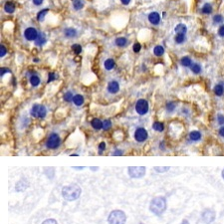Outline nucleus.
<instances>
[{"label": "nucleus", "instance_id": "nucleus-1", "mask_svg": "<svg viewBox=\"0 0 224 224\" xmlns=\"http://www.w3.org/2000/svg\"><path fill=\"white\" fill-rule=\"evenodd\" d=\"M82 193V189L76 183H72L70 185L64 186L62 189V196L67 201H74L80 197Z\"/></svg>", "mask_w": 224, "mask_h": 224}, {"label": "nucleus", "instance_id": "nucleus-2", "mask_svg": "<svg viewBox=\"0 0 224 224\" xmlns=\"http://www.w3.org/2000/svg\"><path fill=\"white\" fill-rule=\"evenodd\" d=\"M149 210L155 215L160 216L166 210V199L163 196H157L151 199L149 204Z\"/></svg>", "mask_w": 224, "mask_h": 224}, {"label": "nucleus", "instance_id": "nucleus-3", "mask_svg": "<svg viewBox=\"0 0 224 224\" xmlns=\"http://www.w3.org/2000/svg\"><path fill=\"white\" fill-rule=\"evenodd\" d=\"M127 221L126 213L122 210H114L108 217L109 224H124Z\"/></svg>", "mask_w": 224, "mask_h": 224}, {"label": "nucleus", "instance_id": "nucleus-4", "mask_svg": "<svg viewBox=\"0 0 224 224\" xmlns=\"http://www.w3.org/2000/svg\"><path fill=\"white\" fill-rule=\"evenodd\" d=\"M31 115L34 118H38V119H44L47 115V110L43 105L35 104L31 109Z\"/></svg>", "mask_w": 224, "mask_h": 224}, {"label": "nucleus", "instance_id": "nucleus-5", "mask_svg": "<svg viewBox=\"0 0 224 224\" xmlns=\"http://www.w3.org/2000/svg\"><path fill=\"white\" fill-rule=\"evenodd\" d=\"M61 145V139L58 133H51L46 142V147L50 149H55L60 147Z\"/></svg>", "mask_w": 224, "mask_h": 224}, {"label": "nucleus", "instance_id": "nucleus-6", "mask_svg": "<svg viewBox=\"0 0 224 224\" xmlns=\"http://www.w3.org/2000/svg\"><path fill=\"white\" fill-rule=\"evenodd\" d=\"M129 175L132 178H142L145 174V166H130L129 167Z\"/></svg>", "mask_w": 224, "mask_h": 224}, {"label": "nucleus", "instance_id": "nucleus-7", "mask_svg": "<svg viewBox=\"0 0 224 224\" xmlns=\"http://www.w3.org/2000/svg\"><path fill=\"white\" fill-rule=\"evenodd\" d=\"M148 109H149V106H148V102L147 100L145 99H141L139 100L138 102H136V113L139 115H141V116H144L148 112Z\"/></svg>", "mask_w": 224, "mask_h": 224}, {"label": "nucleus", "instance_id": "nucleus-8", "mask_svg": "<svg viewBox=\"0 0 224 224\" xmlns=\"http://www.w3.org/2000/svg\"><path fill=\"white\" fill-rule=\"evenodd\" d=\"M215 217H216V213H215V211L212 209H205L203 210V212L201 213V218L205 224L212 223L214 220H215Z\"/></svg>", "mask_w": 224, "mask_h": 224}, {"label": "nucleus", "instance_id": "nucleus-9", "mask_svg": "<svg viewBox=\"0 0 224 224\" xmlns=\"http://www.w3.org/2000/svg\"><path fill=\"white\" fill-rule=\"evenodd\" d=\"M38 35H39L38 31L34 27H28L24 31V37L28 41H35Z\"/></svg>", "mask_w": 224, "mask_h": 224}, {"label": "nucleus", "instance_id": "nucleus-10", "mask_svg": "<svg viewBox=\"0 0 224 224\" xmlns=\"http://www.w3.org/2000/svg\"><path fill=\"white\" fill-rule=\"evenodd\" d=\"M148 136V133L147 132V130L144 129V127H138L135 132V139L136 142H144L145 141H147Z\"/></svg>", "mask_w": 224, "mask_h": 224}, {"label": "nucleus", "instance_id": "nucleus-11", "mask_svg": "<svg viewBox=\"0 0 224 224\" xmlns=\"http://www.w3.org/2000/svg\"><path fill=\"white\" fill-rule=\"evenodd\" d=\"M29 186V182L26 178H21L19 181L16 182V186H15V189L16 191H24L25 189L28 188Z\"/></svg>", "mask_w": 224, "mask_h": 224}, {"label": "nucleus", "instance_id": "nucleus-12", "mask_svg": "<svg viewBox=\"0 0 224 224\" xmlns=\"http://www.w3.org/2000/svg\"><path fill=\"white\" fill-rule=\"evenodd\" d=\"M148 21L154 25H158L160 22V15L158 12H151L148 14Z\"/></svg>", "mask_w": 224, "mask_h": 224}, {"label": "nucleus", "instance_id": "nucleus-13", "mask_svg": "<svg viewBox=\"0 0 224 224\" xmlns=\"http://www.w3.org/2000/svg\"><path fill=\"white\" fill-rule=\"evenodd\" d=\"M119 90H120V84L117 81H111L108 84V91L111 94H116V93L119 92Z\"/></svg>", "mask_w": 224, "mask_h": 224}, {"label": "nucleus", "instance_id": "nucleus-14", "mask_svg": "<svg viewBox=\"0 0 224 224\" xmlns=\"http://www.w3.org/2000/svg\"><path fill=\"white\" fill-rule=\"evenodd\" d=\"M46 43V35L45 33H40L37 39L35 40V45L38 46V47H42Z\"/></svg>", "mask_w": 224, "mask_h": 224}, {"label": "nucleus", "instance_id": "nucleus-15", "mask_svg": "<svg viewBox=\"0 0 224 224\" xmlns=\"http://www.w3.org/2000/svg\"><path fill=\"white\" fill-rule=\"evenodd\" d=\"M64 35L66 38H74V37L77 36V30L74 29V28H67V29L64 30Z\"/></svg>", "mask_w": 224, "mask_h": 224}, {"label": "nucleus", "instance_id": "nucleus-16", "mask_svg": "<svg viewBox=\"0 0 224 224\" xmlns=\"http://www.w3.org/2000/svg\"><path fill=\"white\" fill-rule=\"evenodd\" d=\"M174 31L176 32V34H186V32H187V27H186L185 24H177L175 28H174Z\"/></svg>", "mask_w": 224, "mask_h": 224}, {"label": "nucleus", "instance_id": "nucleus-17", "mask_svg": "<svg viewBox=\"0 0 224 224\" xmlns=\"http://www.w3.org/2000/svg\"><path fill=\"white\" fill-rule=\"evenodd\" d=\"M213 92L217 97H221V96H223L224 94L223 84H217V85H215V87H214V89H213Z\"/></svg>", "mask_w": 224, "mask_h": 224}, {"label": "nucleus", "instance_id": "nucleus-18", "mask_svg": "<svg viewBox=\"0 0 224 224\" xmlns=\"http://www.w3.org/2000/svg\"><path fill=\"white\" fill-rule=\"evenodd\" d=\"M189 139H191L192 142H198L199 139H201V133L198 132V130H192L189 133Z\"/></svg>", "mask_w": 224, "mask_h": 224}, {"label": "nucleus", "instance_id": "nucleus-19", "mask_svg": "<svg viewBox=\"0 0 224 224\" xmlns=\"http://www.w3.org/2000/svg\"><path fill=\"white\" fill-rule=\"evenodd\" d=\"M213 11V8H212V5L209 4V3H205V4L202 6L201 8V13L202 14H211Z\"/></svg>", "mask_w": 224, "mask_h": 224}, {"label": "nucleus", "instance_id": "nucleus-20", "mask_svg": "<svg viewBox=\"0 0 224 224\" xmlns=\"http://www.w3.org/2000/svg\"><path fill=\"white\" fill-rule=\"evenodd\" d=\"M91 126L94 127L95 130H101L103 129V122L100 119H93L91 122Z\"/></svg>", "mask_w": 224, "mask_h": 224}, {"label": "nucleus", "instance_id": "nucleus-21", "mask_svg": "<svg viewBox=\"0 0 224 224\" xmlns=\"http://www.w3.org/2000/svg\"><path fill=\"white\" fill-rule=\"evenodd\" d=\"M180 64H181V66H183V67H191L192 66V60L189 57H187V56H185V57L181 58Z\"/></svg>", "mask_w": 224, "mask_h": 224}, {"label": "nucleus", "instance_id": "nucleus-22", "mask_svg": "<svg viewBox=\"0 0 224 224\" xmlns=\"http://www.w3.org/2000/svg\"><path fill=\"white\" fill-rule=\"evenodd\" d=\"M4 10H5L6 13H9V14L13 13V12L15 11V5L12 2H7L4 5Z\"/></svg>", "mask_w": 224, "mask_h": 224}, {"label": "nucleus", "instance_id": "nucleus-23", "mask_svg": "<svg viewBox=\"0 0 224 224\" xmlns=\"http://www.w3.org/2000/svg\"><path fill=\"white\" fill-rule=\"evenodd\" d=\"M104 66H105V69L107 71H111L115 67V61L113 59H107L104 63Z\"/></svg>", "mask_w": 224, "mask_h": 224}, {"label": "nucleus", "instance_id": "nucleus-24", "mask_svg": "<svg viewBox=\"0 0 224 224\" xmlns=\"http://www.w3.org/2000/svg\"><path fill=\"white\" fill-rule=\"evenodd\" d=\"M190 70H191V72L193 73V74L198 75V74H200V73H201L202 68H201V66H200V64H198V63H193V64H192V66L190 67Z\"/></svg>", "mask_w": 224, "mask_h": 224}, {"label": "nucleus", "instance_id": "nucleus-25", "mask_svg": "<svg viewBox=\"0 0 224 224\" xmlns=\"http://www.w3.org/2000/svg\"><path fill=\"white\" fill-rule=\"evenodd\" d=\"M185 35L184 34H176L175 37H174V42L176 43V44H183V43L185 42Z\"/></svg>", "mask_w": 224, "mask_h": 224}, {"label": "nucleus", "instance_id": "nucleus-26", "mask_svg": "<svg viewBox=\"0 0 224 224\" xmlns=\"http://www.w3.org/2000/svg\"><path fill=\"white\" fill-rule=\"evenodd\" d=\"M73 102H74V104L76 105V106H82L83 104H84V97L82 95H76V96H74V99H73Z\"/></svg>", "mask_w": 224, "mask_h": 224}, {"label": "nucleus", "instance_id": "nucleus-27", "mask_svg": "<svg viewBox=\"0 0 224 224\" xmlns=\"http://www.w3.org/2000/svg\"><path fill=\"white\" fill-rule=\"evenodd\" d=\"M152 129L154 130H157V132H163L164 124L163 123H160V122H154L152 124Z\"/></svg>", "mask_w": 224, "mask_h": 224}, {"label": "nucleus", "instance_id": "nucleus-28", "mask_svg": "<svg viewBox=\"0 0 224 224\" xmlns=\"http://www.w3.org/2000/svg\"><path fill=\"white\" fill-rule=\"evenodd\" d=\"M154 54L155 56H157V57H160V56H163L164 54V48L163 47V46H160V45L155 46L154 49Z\"/></svg>", "mask_w": 224, "mask_h": 224}, {"label": "nucleus", "instance_id": "nucleus-29", "mask_svg": "<svg viewBox=\"0 0 224 224\" xmlns=\"http://www.w3.org/2000/svg\"><path fill=\"white\" fill-rule=\"evenodd\" d=\"M127 44V40L124 37H119V38L116 39V45L119 46V47H124Z\"/></svg>", "mask_w": 224, "mask_h": 224}, {"label": "nucleus", "instance_id": "nucleus-30", "mask_svg": "<svg viewBox=\"0 0 224 224\" xmlns=\"http://www.w3.org/2000/svg\"><path fill=\"white\" fill-rule=\"evenodd\" d=\"M30 83L33 87H37L40 84V78L37 76V75H32L30 77Z\"/></svg>", "mask_w": 224, "mask_h": 224}, {"label": "nucleus", "instance_id": "nucleus-31", "mask_svg": "<svg viewBox=\"0 0 224 224\" xmlns=\"http://www.w3.org/2000/svg\"><path fill=\"white\" fill-rule=\"evenodd\" d=\"M212 21L214 24H222L224 22V17L222 16L221 14H216L214 15L213 18H212Z\"/></svg>", "mask_w": 224, "mask_h": 224}, {"label": "nucleus", "instance_id": "nucleus-32", "mask_svg": "<svg viewBox=\"0 0 224 224\" xmlns=\"http://www.w3.org/2000/svg\"><path fill=\"white\" fill-rule=\"evenodd\" d=\"M84 7L83 0H74L73 1V8L75 10H80Z\"/></svg>", "mask_w": 224, "mask_h": 224}, {"label": "nucleus", "instance_id": "nucleus-33", "mask_svg": "<svg viewBox=\"0 0 224 224\" xmlns=\"http://www.w3.org/2000/svg\"><path fill=\"white\" fill-rule=\"evenodd\" d=\"M48 11H49V9H43V10L39 11L38 14H37V19H38L39 21H43L46 16V14L48 13Z\"/></svg>", "mask_w": 224, "mask_h": 224}, {"label": "nucleus", "instance_id": "nucleus-34", "mask_svg": "<svg viewBox=\"0 0 224 224\" xmlns=\"http://www.w3.org/2000/svg\"><path fill=\"white\" fill-rule=\"evenodd\" d=\"M175 108H176V104L174 102H169L166 104V111L169 112V113H172L175 110Z\"/></svg>", "mask_w": 224, "mask_h": 224}, {"label": "nucleus", "instance_id": "nucleus-35", "mask_svg": "<svg viewBox=\"0 0 224 224\" xmlns=\"http://www.w3.org/2000/svg\"><path fill=\"white\" fill-rule=\"evenodd\" d=\"M73 99H74V96H73V94H72V92H67L66 94L64 95V100H65V102H68V103H70V102H72L73 101Z\"/></svg>", "mask_w": 224, "mask_h": 224}, {"label": "nucleus", "instance_id": "nucleus-36", "mask_svg": "<svg viewBox=\"0 0 224 224\" xmlns=\"http://www.w3.org/2000/svg\"><path fill=\"white\" fill-rule=\"evenodd\" d=\"M112 127V122L110 120H106L103 122V129H104L105 130H110Z\"/></svg>", "mask_w": 224, "mask_h": 224}, {"label": "nucleus", "instance_id": "nucleus-37", "mask_svg": "<svg viewBox=\"0 0 224 224\" xmlns=\"http://www.w3.org/2000/svg\"><path fill=\"white\" fill-rule=\"evenodd\" d=\"M72 50L75 52V54L79 55L81 52H82V47L79 44H74L72 45Z\"/></svg>", "mask_w": 224, "mask_h": 224}, {"label": "nucleus", "instance_id": "nucleus-38", "mask_svg": "<svg viewBox=\"0 0 224 224\" xmlns=\"http://www.w3.org/2000/svg\"><path fill=\"white\" fill-rule=\"evenodd\" d=\"M141 49H142V46H141L139 43H135V44H133V52H135V53H139V51H141Z\"/></svg>", "mask_w": 224, "mask_h": 224}, {"label": "nucleus", "instance_id": "nucleus-39", "mask_svg": "<svg viewBox=\"0 0 224 224\" xmlns=\"http://www.w3.org/2000/svg\"><path fill=\"white\" fill-rule=\"evenodd\" d=\"M217 123H218L220 126H223L224 124V115L219 114L218 116H217Z\"/></svg>", "mask_w": 224, "mask_h": 224}, {"label": "nucleus", "instance_id": "nucleus-40", "mask_svg": "<svg viewBox=\"0 0 224 224\" xmlns=\"http://www.w3.org/2000/svg\"><path fill=\"white\" fill-rule=\"evenodd\" d=\"M6 73H11L10 69H8V68H5V67H3V68H1V69H0V76H1V78L4 76Z\"/></svg>", "mask_w": 224, "mask_h": 224}, {"label": "nucleus", "instance_id": "nucleus-41", "mask_svg": "<svg viewBox=\"0 0 224 224\" xmlns=\"http://www.w3.org/2000/svg\"><path fill=\"white\" fill-rule=\"evenodd\" d=\"M6 53H7V50H6L5 46L4 45H1L0 46V57H4L6 55Z\"/></svg>", "mask_w": 224, "mask_h": 224}, {"label": "nucleus", "instance_id": "nucleus-42", "mask_svg": "<svg viewBox=\"0 0 224 224\" xmlns=\"http://www.w3.org/2000/svg\"><path fill=\"white\" fill-rule=\"evenodd\" d=\"M54 80H56V75H55L54 73H49L47 83H51V82H53Z\"/></svg>", "mask_w": 224, "mask_h": 224}, {"label": "nucleus", "instance_id": "nucleus-43", "mask_svg": "<svg viewBox=\"0 0 224 224\" xmlns=\"http://www.w3.org/2000/svg\"><path fill=\"white\" fill-rule=\"evenodd\" d=\"M154 169L157 170V172H166V170H169V167H157V166H155L154 167Z\"/></svg>", "mask_w": 224, "mask_h": 224}, {"label": "nucleus", "instance_id": "nucleus-44", "mask_svg": "<svg viewBox=\"0 0 224 224\" xmlns=\"http://www.w3.org/2000/svg\"><path fill=\"white\" fill-rule=\"evenodd\" d=\"M218 35L220 36V37H224V24H221L220 25V27L218 28Z\"/></svg>", "mask_w": 224, "mask_h": 224}, {"label": "nucleus", "instance_id": "nucleus-45", "mask_svg": "<svg viewBox=\"0 0 224 224\" xmlns=\"http://www.w3.org/2000/svg\"><path fill=\"white\" fill-rule=\"evenodd\" d=\"M42 224H59L55 219H46L45 221H43Z\"/></svg>", "mask_w": 224, "mask_h": 224}, {"label": "nucleus", "instance_id": "nucleus-46", "mask_svg": "<svg viewBox=\"0 0 224 224\" xmlns=\"http://www.w3.org/2000/svg\"><path fill=\"white\" fill-rule=\"evenodd\" d=\"M99 149H100V151H105L106 149V142H102L101 144L99 145Z\"/></svg>", "mask_w": 224, "mask_h": 224}, {"label": "nucleus", "instance_id": "nucleus-47", "mask_svg": "<svg viewBox=\"0 0 224 224\" xmlns=\"http://www.w3.org/2000/svg\"><path fill=\"white\" fill-rule=\"evenodd\" d=\"M32 1H33V3L35 5L39 6V5H41L43 2H44V0H32Z\"/></svg>", "mask_w": 224, "mask_h": 224}, {"label": "nucleus", "instance_id": "nucleus-48", "mask_svg": "<svg viewBox=\"0 0 224 224\" xmlns=\"http://www.w3.org/2000/svg\"><path fill=\"white\" fill-rule=\"evenodd\" d=\"M218 133H219V136H222V138L224 139V126L223 127H221L219 129V130H218Z\"/></svg>", "mask_w": 224, "mask_h": 224}, {"label": "nucleus", "instance_id": "nucleus-49", "mask_svg": "<svg viewBox=\"0 0 224 224\" xmlns=\"http://www.w3.org/2000/svg\"><path fill=\"white\" fill-rule=\"evenodd\" d=\"M115 155H123V151H120V149H117L116 151L114 152Z\"/></svg>", "mask_w": 224, "mask_h": 224}, {"label": "nucleus", "instance_id": "nucleus-50", "mask_svg": "<svg viewBox=\"0 0 224 224\" xmlns=\"http://www.w3.org/2000/svg\"><path fill=\"white\" fill-rule=\"evenodd\" d=\"M121 2H122L124 5H127V4H130V0H121Z\"/></svg>", "mask_w": 224, "mask_h": 224}, {"label": "nucleus", "instance_id": "nucleus-51", "mask_svg": "<svg viewBox=\"0 0 224 224\" xmlns=\"http://www.w3.org/2000/svg\"><path fill=\"white\" fill-rule=\"evenodd\" d=\"M181 224H189V221L187 219H183L182 220V222H181Z\"/></svg>", "mask_w": 224, "mask_h": 224}, {"label": "nucleus", "instance_id": "nucleus-52", "mask_svg": "<svg viewBox=\"0 0 224 224\" xmlns=\"http://www.w3.org/2000/svg\"><path fill=\"white\" fill-rule=\"evenodd\" d=\"M33 61L35 62V63H38V62H39V59H38V58H34V59H33Z\"/></svg>", "mask_w": 224, "mask_h": 224}, {"label": "nucleus", "instance_id": "nucleus-53", "mask_svg": "<svg viewBox=\"0 0 224 224\" xmlns=\"http://www.w3.org/2000/svg\"><path fill=\"white\" fill-rule=\"evenodd\" d=\"M74 169H82L83 167H74Z\"/></svg>", "mask_w": 224, "mask_h": 224}, {"label": "nucleus", "instance_id": "nucleus-54", "mask_svg": "<svg viewBox=\"0 0 224 224\" xmlns=\"http://www.w3.org/2000/svg\"><path fill=\"white\" fill-rule=\"evenodd\" d=\"M221 174H222V178L224 179V169L222 170V173H221Z\"/></svg>", "mask_w": 224, "mask_h": 224}, {"label": "nucleus", "instance_id": "nucleus-55", "mask_svg": "<svg viewBox=\"0 0 224 224\" xmlns=\"http://www.w3.org/2000/svg\"><path fill=\"white\" fill-rule=\"evenodd\" d=\"M141 224H144V223H141Z\"/></svg>", "mask_w": 224, "mask_h": 224}, {"label": "nucleus", "instance_id": "nucleus-56", "mask_svg": "<svg viewBox=\"0 0 224 224\" xmlns=\"http://www.w3.org/2000/svg\"><path fill=\"white\" fill-rule=\"evenodd\" d=\"M73 1H74V0H73Z\"/></svg>", "mask_w": 224, "mask_h": 224}]
</instances>
